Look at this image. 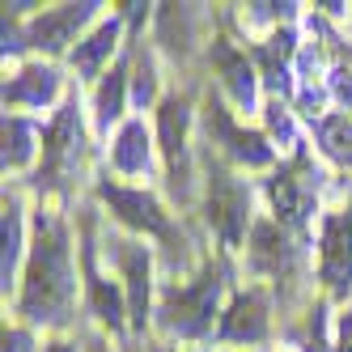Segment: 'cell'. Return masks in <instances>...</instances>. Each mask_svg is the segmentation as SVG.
<instances>
[{"label": "cell", "mask_w": 352, "mask_h": 352, "mask_svg": "<svg viewBox=\"0 0 352 352\" xmlns=\"http://www.w3.org/2000/svg\"><path fill=\"white\" fill-rule=\"evenodd\" d=\"M119 250V267L123 280H128V318L136 327L148 322V276H153V255L140 242H115Z\"/></svg>", "instance_id": "cell-11"}, {"label": "cell", "mask_w": 352, "mask_h": 352, "mask_svg": "<svg viewBox=\"0 0 352 352\" xmlns=\"http://www.w3.org/2000/svg\"><path fill=\"white\" fill-rule=\"evenodd\" d=\"M250 272L263 276H289L297 267V246L280 221H255L250 225Z\"/></svg>", "instance_id": "cell-10"}, {"label": "cell", "mask_w": 352, "mask_h": 352, "mask_svg": "<svg viewBox=\"0 0 352 352\" xmlns=\"http://www.w3.org/2000/svg\"><path fill=\"white\" fill-rule=\"evenodd\" d=\"M225 289V267L208 263L204 272L195 276L191 285H170L162 293V327L170 336H183V340H199L212 331V318H217V301Z\"/></svg>", "instance_id": "cell-2"}, {"label": "cell", "mask_w": 352, "mask_h": 352, "mask_svg": "<svg viewBox=\"0 0 352 352\" xmlns=\"http://www.w3.org/2000/svg\"><path fill=\"white\" fill-rule=\"evenodd\" d=\"M0 280H5V293L13 289L17 276V259H21V208L17 199H5V221H0Z\"/></svg>", "instance_id": "cell-22"}, {"label": "cell", "mask_w": 352, "mask_h": 352, "mask_svg": "<svg viewBox=\"0 0 352 352\" xmlns=\"http://www.w3.org/2000/svg\"><path fill=\"white\" fill-rule=\"evenodd\" d=\"M318 276L327 280L336 297L352 289V217L331 212L322 221V255H318Z\"/></svg>", "instance_id": "cell-9"}, {"label": "cell", "mask_w": 352, "mask_h": 352, "mask_svg": "<svg viewBox=\"0 0 352 352\" xmlns=\"http://www.w3.org/2000/svg\"><path fill=\"white\" fill-rule=\"evenodd\" d=\"M30 331H21V327H13V331H5V352H30Z\"/></svg>", "instance_id": "cell-29"}, {"label": "cell", "mask_w": 352, "mask_h": 352, "mask_svg": "<svg viewBox=\"0 0 352 352\" xmlns=\"http://www.w3.org/2000/svg\"><path fill=\"white\" fill-rule=\"evenodd\" d=\"M250 221V191L225 166H208V225L225 246H242Z\"/></svg>", "instance_id": "cell-5"}, {"label": "cell", "mask_w": 352, "mask_h": 352, "mask_svg": "<svg viewBox=\"0 0 352 352\" xmlns=\"http://www.w3.org/2000/svg\"><path fill=\"white\" fill-rule=\"evenodd\" d=\"M81 148H85V132H81V115L77 102H68L64 111H56L52 128L43 132V170L38 183L43 187H64L81 166Z\"/></svg>", "instance_id": "cell-3"}, {"label": "cell", "mask_w": 352, "mask_h": 352, "mask_svg": "<svg viewBox=\"0 0 352 352\" xmlns=\"http://www.w3.org/2000/svg\"><path fill=\"white\" fill-rule=\"evenodd\" d=\"M212 68L221 72L225 89H230V98L242 111L255 107V60H246V52H238L230 38H217L212 43Z\"/></svg>", "instance_id": "cell-13"}, {"label": "cell", "mask_w": 352, "mask_h": 352, "mask_svg": "<svg viewBox=\"0 0 352 352\" xmlns=\"http://www.w3.org/2000/svg\"><path fill=\"white\" fill-rule=\"evenodd\" d=\"M43 352H72V344H64V340H56V344H47Z\"/></svg>", "instance_id": "cell-30"}, {"label": "cell", "mask_w": 352, "mask_h": 352, "mask_svg": "<svg viewBox=\"0 0 352 352\" xmlns=\"http://www.w3.org/2000/svg\"><path fill=\"white\" fill-rule=\"evenodd\" d=\"M267 336V297L259 289H246L234 297V306L221 314V340L259 344Z\"/></svg>", "instance_id": "cell-12"}, {"label": "cell", "mask_w": 352, "mask_h": 352, "mask_svg": "<svg viewBox=\"0 0 352 352\" xmlns=\"http://www.w3.org/2000/svg\"><path fill=\"white\" fill-rule=\"evenodd\" d=\"M98 195L107 199V208L132 225V230L148 234V238H162V242H174V225L170 217L162 212V204L148 191H136V187H119V183H98Z\"/></svg>", "instance_id": "cell-6"}, {"label": "cell", "mask_w": 352, "mask_h": 352, "mask_svg": "<svg viewBox=\"0 0 352 352\" xmlns=\"http://www.w3.org/2000/svg\"><path fill=\"white\" fill-rule=\"evenodd\" d=\"M34 140L38 128L21 115H5V170H21L34 157Z\"/></svg>", "instance_id": "cell-23"}, {"label": "cell", "mask_w": 352, "mask_h": 352, "mask_svg": "<svg viewBox=\"0 0 352 352\" xmlns=\"http://www.w3.org/2000/svg\"><path fill=\"white\" fill-rule=\"evenodd\" d=\"M301 348H306V352H331V348H327V340H322V306H314L310 331H306V340H301Z\"/></svg>", "instance_id": "cell-26"}, {"label": "cell", "mask_w": 352, "mask_h": 352, "mask_svg": "<svg viewBox=\"0 0 352 352\" xmlns=\"http://www.w3.org/2000/svg\"><path fill=\"white\" fill-rule=\"evenodd\" d=\"M123 98H128V64H115L102 85L94 94V119H98V132H111V123H119L123 115Z\"/></svg>", "instance_id": "cell-20"}, {"label": "cell", "mask_w": 352, "mask_h": 352, "mask_svg": "<svg viewBox=\"0 0 352 352\" xmlns=\"http://www.w3.org/2000/svg\"><path fill=\"white\" fill-rule=\"evenodd\" d=\"M111 162L119 174H144L148 170V132L140 119H128L111 144Z\"/></svg>", "instance_id": "cell-19"}, {"label": "cell", "mask_w": 352, "mask_h": 352, "mask_svg": "<svg viewBox=\"0 0 352 352\" xmlns=\"http://www.w3.org/2000/svg\"><path fill=\"white\" fill-rule=\"evenodd\" d=\"M115 43H119V17L102 21V26H98L89 38H81L77 47H72L68 64L77 68V77H98V68H102V60L115 52Z\"/></svg>", "instance_id": "cell-18"}, {"label": "cell", "mask_w": 352, "mask_h": 352, "mask_svg": "<svg viewBox=\"0 0 352 352\" xmlns=\"http://www.w3.org/2000/svg\"><path fill=\"white\" fill-rule=\"evenodd\" d=\"M60 94V77L47 64H26L17 77L5 85V107H52Z\"/></svg>", "instance_id": "cell-15"}, {"label": "cell", "mask_w": 352, "mask_h": 352, "mask_svg": "<svg viewBox=\"0 0 352 352\" xmlns=\"http://www.w3.org/2000/svg\"><path fill=\"white\" fill-rule=\"evenodd\" d=\"M72 301H77V272H72V255H68V225L56 212H38V234L30 246L17 310L30 322L56 327L72 314Z\"/></svg>", "instance_id": "cell-1"}, {"label": "cell", "mask_w": 352, "mask_h": 352, "mask_svg": "<svg viewBox=\"0 0 352 352\" xmlns=\"http://www.w3.org/2000/svg\"><path fill=\"white\" fill-rule=\"evenodd\" d=\"M331 352H352V310H344L340 331H336V348Z\"/></svg>", "instance_id": "cell-28"}, {"label": "cell", "mask_w": 352, "mask_h": 352, "mask_svg": "<svg viewBox=\"0 0 352 352\" xmlns=\"http://www.w3.org/2000/svg\"><path fill=\"white\" fill-rule=\"evenodd\" d=\"M208 140L225 148V157H234L238 166H250V170L272 166V157H276V153H272V144H267V136L238 128V123L230 119V111H225L217 98L208 102Z\"/></svg>", "instance_id": "cell-8"}, {"label": "cell", "mask_w": 352, "mask_h": 352, "mask_svg": "<svg viewBox=\"0 0 352 352\" xmlns=\"http://www.w3.org/2000/svg\"><path fill=\"white\" fill-rule=\"evenodd\" d=\"M98 13V5H60V9H47L38 17L26 21V30H21V38H26V47H38V52H68V43H77V30L85 26V21ZM72 56V52H68Z\"/></svg>", "instance_id": "cell-7"}, {"label": "cell", "mask_w": 352, "mask_h": 352, "mask_svg": "<svg viewBox=\"0 0 352 352\" xmlns=\"http://www.w3.org/2000/svg\"><path fill=\"white\" fill-rule=\"evenodd\" d=\"M89 352H107V348H102V344H94V348H89Z\"/></svg>", "instance_id": "cell-31"}, {"label": "cell", "mask_w": 352, "mask_h": 352, "mask_svg": "<svg viewBox=\"0 0 352 352\" xmlns=\"http://www.w3.org/2000/svg\"><path fill=\"white\" fill-rule=\"evenodd\" d=\"M267 123H272V132L280 136L285 144H293V123H289V111L280 107V98H276V102H267Z\"/></svg>", "instance_id": "cell-25"}, {"label": "cell", "mask_w": 352, "mask_h": 352, "mask_svg": "<svg viewBox=\"0 0 352 352\" xmlns=\"http://www.w3.org/2000/svg\"><path fill=\"white\" fill-rule=\"evenodd\" d=\"M85 289H89V301H94V314L102 318L111 331H119L123 318H128V306H123L119 285H111L107 276L98 272V250H94V242H85Z\"/></svg>", "instance_id": "cell-16"}, {"label": "cell", "mask_w": 352, "mask_h": 352, "mask_svg": "<svg viewBox=\"0 0 352 352\" xmlns=\"http://www.w3.org/2000/svg\"><path fill=\"white\" fill-rule=\"evenodd\" d=\"M293 52H297V34L285 26H276V34L267 43H255V52H250V60H255L263 68V81L272 85V94L280 98V94H293Z\"/></svg>", "instance_id": "cell-14"}, {"label": "cell", "mask_w": 352, "mask_h": 352, "mask_svg": "<svg viewBox=\"0 0 352 352\" xmlns=\"http://www.w3.org/2000/svg\"><path fill=\"white\" fill-rule=\"evenodd\" d=\"M314 179H318V174L310 170L306 153H297L293 166H280V170L272 174V183H267L272 212L293 234H301L310 225V212H314Z\"/></svg>", "instance_id": "cell-4"}, {"label": "cell", "mask_w": 352, "mask_h": 352, "mask_svg": "<svg viewBox=\"0 0 352 352\" xmlns=\"http://www.w3.org/2000/svg\"><path fill=\"white\" fill-rule=\"evenodd\" d=\"M153 94H157V85H153V64H140L136 68V89H132V98H136V107H148L153 102Z\"/></svg>", "instance_id": "cell-24"}, {"label": "cell", "mask_w": 352, "mask_h": 352, "mask_svg": "<svg viewBox=\"0 0 352 352\" xmlns=\"http://www.w3.org/2000/svg\"><path fill=\"white\" fill-rule=\"evenodd\" d=\"M314 136L322 144V153L336 166H352V119L348 115H322L314 119Z\"/></svg>", "instance_id": "cell-21"}, {"label": "cell", "mask_w": 352, "mask_h": 352, "mask_svg": "<svg viewBox=\"0 0 352 352\" xmlns=\"http://www.w3.org/2000/svg\"><path fill=\"white\" fill-rule=\"evenodd\" d=\"M331 94L340 98L348 111H352V68H344V64H340V68H331Z\"/></svg>", "instance_id": "cell-27"}, {"label": "cell", "mask_w": 352, "mask_h": 352, "mask_svg": "<svg viewBox=\"0 0 352 352\" xmlns=\"http://www.w3.org/2000/svg\"><path fill=\"white\" fill-rule=\"evenodd\" d=\"M187 123H191V102L187 98H179V94H170L166 102H162V111H157V132H162V153H166V162H170V170H179V162H183V140H187Z\"/></svg>", "instance_id": "cell-17"}]
</instances>
